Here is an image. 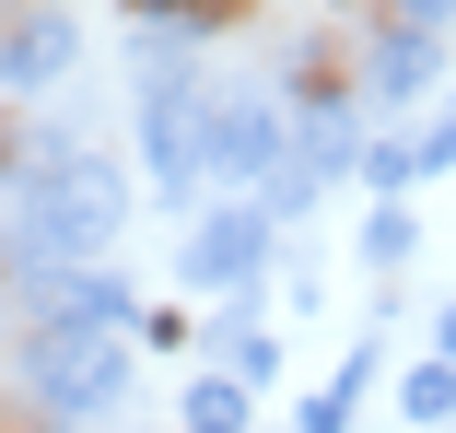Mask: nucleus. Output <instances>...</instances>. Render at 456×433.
Returning a JSON list of instances; mask_svg holds the SVG:
<instances>
[{
	"instance_id": "1",
	"label": "nucleus",
	"mask_w": 456,
	"mask_h": 433,
	"mask_svg": "<svg viewBox=\"0 0 456 433\" xmlns=\"http://www.w3.org/2000/svg\"><path fill=\"white\" fill-rule=\"evenodd\" d=\"M141 12H175V24H246L257 0H141Z\"/></svg>"
}]
</instances>
